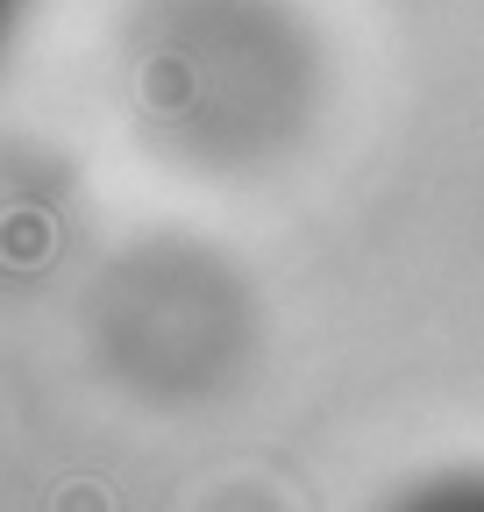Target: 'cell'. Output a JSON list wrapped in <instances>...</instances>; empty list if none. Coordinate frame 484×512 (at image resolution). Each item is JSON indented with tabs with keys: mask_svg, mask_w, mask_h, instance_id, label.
Here are the masks:
<instances>
[]
</instances>
